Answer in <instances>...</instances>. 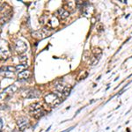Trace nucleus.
<instances>
[{"label":"nucleus","mask_w":132,"mask_h":132,"mask_svg":"<svg viewBox=\"0 0 132 132\" xmlns=\"http://www.w3.org/2000/svg\"><path fill=\"white\" fill-rule=\"evenodd\" d=\"M44 101L46 102V104L48 106H50V108H56L57 106H59L62 103L63 100L61 97H59L56 93H51L47 94L44 97Z\"/></svg>","instance_id":"obj_2"},{"label":"nucleus","mask_w":132,"mask_h":132,"mask_svg":"<svg viewBox=\"0 0 132 132\" xmlns=\"http://www.w3.org/2000/svg\"><path fill=\"white\" fill-rule=\"evenodd\" d=\"M31 72L28 71V70H25V71L20 72V73L18 74V78H20V79H24V78H27L29 76H30Z\"/></svg>","instance_id":"obj_10"},{"label":"nucleus","mask_w":132,"mask_h":132,"mask_svg":"<svg viewBox=\"0 0 132 132\" xmlns=\"http://www.w3.org/2000/svg\"><path fill=\"white\" fill-rule=\"evenodd\" d=\"M57 14H58V17L61 20H65L66 18L69 17L70 12L67 10H65L64 8H60V9H58V11H57Z\"/></svg>","instance_id":"obj_9"},{"label":"nucleus","mask_w":132,"mask_h":132,"mask_svg":"<svg viewBox=\"0 0 132 132\" xmlns=\"http://www.w3.org/2000/svg\"><path fill=\"white\" fill-rule=\"evenodd\" d=\"M14 47H15L16 52L19 53V54H23L27 50V45L24 42L20 41V40H18V41L15 42Z\"/></svg>","instance_id":"obj_8"},{"label":"nucleus","mask_w":132,"mask_h":132,"mask_svg":"<svg viewBox=\"0 0 132 132\" xmlns=\"http://www.w3.org/2000/svg\"><path fill=\"white\" fill-rule=\"evenodd\" d=\"M29 112L36 119H40L47 114V111L44 109L40 102H35L29 106Z\"/></svg>","instance_id":"obj_1"},{"label":"nucleus","mask_w":132,"mask_h":132,"mask_svg":"<svg viewBox=\"0 0 132 132\" xmlns=\"http://www.w3.org/2000/svg\"><path fill=\"white\" fill-rule=\"evenodd\" d=\"M3 124H4L3 121H2V119L0 118V129H2V127H3Z\"/></svg>","instance_id":"obj_13"},{"label":"nucleus","mask_w":132,"mask_h":132,"mask_svg":"<svg viewBox=\"0 0 132 132\" xmlns=\"http://www.w3.org/2000/svg\"><path fill=\"white\" fill-rule=\"evenodd\" d=\"M54 86H55V89L56 90L57 93H61L63 98L70 95V93H71V86L64 84V83L63 81H61V80H57L54 84Z\"/></svg>","instance_id":"obj_3"},{"label":"nucleus","mask_w":132,"mask_h":132,"mask_svg":"<svg viewBox=\"0 0 132 132\" xmlns=\"http://www.w3.org/2000/svg\"><path fill=\"white\" fill-rule=\"evenodd\" d=\"M17 90H18V87L16 86V85H12V86H10L8 88L5 89V92H8V91H9L10 93H14V92H16Z\"/></svg>","instance_id":"obj_12"},{"label":"nucleus","mask_w":132,"mask_h":132,"mask_svg":"<svg viewBox=\"0 0 132 132\" xmlns=\"http://www.w3.org/2000/svg\"><path fill=\"white\" fill-rule=\"evenodd\" d=\"M27 67V63H21V64H18L15 66V69H16V71H19V73L23 71H25Z\"/></svg>","instance_id":"obj_11"},{"label":"nucleus","mask_w":132,"mask_h":132,"mask_svg":"<svg viewBox=\"0 0 132 132\" xmlns=\"http://www.w3.org/2000/svg\"><path fill=\"white\" fill-rule=\"evenodd\" d=\"M17 125L20 131H24L29 127V121L27 118L24 116H21L17 120Z\"/></svg>","instance_id":"obj_7"},{"label":"nucleus","mask_w":132,"mask_h":132,"mask_svg":"<svg viewBox=\"0 0 132 132\" xmlns=\"http://www.w3.org/2000/svg\"><path fill=\"white\" fill-rule=\"evenodd\" d=\"M9 56V48L5 40H0V57L6 59Z\"/></svg>","instance_id":"obj_5"},{"label":"nucleus","mask_w":132,"mask_h":132,"mask_svg":"<svg viewBox=\"0 0 132 132\" xmlns=\"http://www.w3.org/2000/svg\"><path fill=\"white\" fill-rule=\"evenodd\" d=\"M50 35H51V32L50 30H47L46 28H42V29H40V30L34 32L33 37L37 40H42L46 37H48Z\"/></svg>","instance_id":"obj_4"},{"label":"nucleus","mask_w":132,"mask_h":132,"mask_svg":"<svg viewBox=\"0 0 132 132\" xmlns=\"http://www.w3.org/2000/svg\"><path fill=\"white\" fill-rule=\"evenodd\" d=\"M41 95V92L37 89H27L25 92V93H23V96L27 99H36V98H39Z\"/></svg>","instance_id":"obj_6"}]
</instances>
